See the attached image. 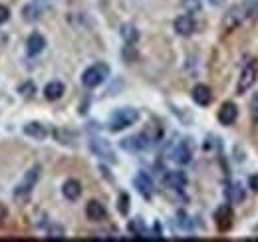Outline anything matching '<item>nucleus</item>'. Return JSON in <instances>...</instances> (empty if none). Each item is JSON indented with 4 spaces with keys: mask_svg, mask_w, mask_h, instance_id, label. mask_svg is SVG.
<instances>
[{
    "mask_svg": "<svg viewBox=\"0 0 258 242\" xmlns=\"http://www.w3.org/2000/svg\"><path fill=\"white\" fill-rule=\"evenodd\" d=\"M139 119V111L133 109V107H123V109H117L111 119H109V129L111 131H121L129 125H133L135 121Z\"/></svg>",
    "mask_w": 258,
    "mask_h": 242,
    "instance_id": "1",
    "label": "nucleus"
},
{
    "mask_svg": "<svg viewBox=\"0 0 258 242\" xmlns=\"http://www.w3.org/2000/svg\"><path fill=\"white\" fill-rule=\"evenodd\" d=\"M107 76H109L107 64H94L92 68H88V70L84 72L82 84H84L86 88H96V86H99Z\"/></svg>",
    "mask_w": 258,
    "mask_h": 242,
    "instance_id": "2",
    "label": "nucleus"
},
{
    "mask_svg": "<svg viewBox=\"0 0 258 242\" xmlns=\"http://www.w3.org/2000/svg\"><path fill=\"white\" fill-rule=\"evenodd\" d=\"M50 8H52V0H30V2L22 8V18H24L26 22H36V20H40Z\"/></svg>",
    "mask_w": 258,
    "mask_h": 242,
    "instance_id": "3",
    "label": "nucleus"
},
{
    "mask_svg": "<svg viewBox=\"0 0 258 242\" xmlns=\"http://www.w3.org/2000/svg\"><path fill=\"white\" fill-rule=\"evenodd\" d=\"M155 141H157V139H155V137H151V135H149V131H143V133H139V135H133V137L123 139V141H121V147H123V149H127V151L137 153V151L147 149V147H151Z\"/></svg>",
    "mask_w": 258,
    "mask_h": 242,
    "instance_id": "4",
    "label": "nucleus"
},
{
    "mask_svg": "<svg viewBox=\"0 0 258 242\" xmlns=\"http://www.w3.org/2000/svg\"><path fill=\"white\" fill-rule=\"evenodd\" d=\"M256 76H258V62L252 60L250 64L244 66L242 74H240V80H238V86H236V93H246V91L252 88V84L256 82Z\"/></svg>",
    "mask_w": 258,
    "mask_h": 242,
    "instance_id": "5",
    "label": "nucleus"
},
{
    "mask_svg": "<svg viewBox=\"0 0 258 242\" xmlns=\"http://www.w3.org/2000/svg\"><path fill=\"white\" fill-rule=\"evenodd\" d=\"M38 179H40V167L36 165V167H32V169L24 175V179L16 187V197H20V195L26 197V195H30V191L34 189V185L38 183Z\"/></svg>",
    "mask_w": 258,
    "mask_h": 242,
    "instance_id": "6",
    "label": "nucleus"
},
{
    "mask_svg": "<svg viewBox=\"0 0 258 242\" xmlns=\"http://www.w3.org/2000/svg\"><path fill=\"white\" fill-rule=\"evenodd\" d=\"M246 16H248V12H246L244 6H232L225 14V28L226 30H232V28L240 26Z\"/></svg>",
    "mask_w": 258,
    "mask_h": 242,
    "instance_id": "7",
    "label": "nucleus"
},
{
    "mask_svg": "<svg viewBox=\"0 0 258 242\" xmlns=\"http://www.w3.org/2000/svg\"><path fill=\"white\" fill-rule=\"evenodd\" d=\"M90 147H92V151L96 153L99 159H105V161H109V163H113V161H115L113 149H111V145H109L105 139L94 137V139H92V143H90Z\"/></svg>",
    "mask_w": 258,
    "mask_h": 242,
    "instance_id": "8",
    "label": "nucleus"
},
{
    "mask_svg": "<svg viewBox=\"0 0 258 242\" xmlns=\"http://www.w3.org/2000/svg\"><path fill=\"white\" fill-rule=\"evenodd\" d=\"M215 222H217V226H219V230H228L230 226H232V209L228 207V205H223V207H219L217 212H215Z\"/></svg>",
    "mask_w": 258,
    "mask_h": 242,
    "instance_id": "9",
    "label": "nucleus"
},
{
    "mask_svg": "<svg viewBox=\"0 0 258 242\" xmlns=\"http://www.w3.org/2000/svg\"><path fill=\"white\" fill-rule=\"evenodd\" d=\"M191 147L185 143V141H181V143H177L173 149H171V159L175 161V163H179V165H185V163H189L191 161Z\"/></svg>",
    "mask_w": 258,
    "mask_h": 242,
    "instance_id": "10",
    "label": "nucleus"
},
{
    "mask_svg": "<svg viewBox=\"0 0 258 242\" xmlns=\"http://www.w3.org/2000/svg\"><path fill=\"white\" fill-rule=\"evenodd\" d=\"M195 28H197V24H195L191 14H183V16H179L175 20V32L181 34V36H191L195 32Z\"/></svg>",
    "mask_w": 258,
    "mask_h": 242,
    "instance_id": "11",
    "label": "nucleus"
},
{
    "mask_svg": "<svg viewBox=\"0 0 258 242\" xmlns=\"http://www.w3.org/2000/svg\"><path fill=\"white\" fill-rule=\"evenodd\" d=\"M86 214H88V218L94 220V222H101V220L107 218V211H105V207H103L99 201H90L88 207H86Z\"/></svg>",
    "mask_w": 258,
    "mask_h": 242,
    "instance_id": "12",
    "label": "nucleus"
},
{
    "mask_svg": "<svg viewBox=\"0 0 258 242\" xmlns=\"http://www.w3.org/2000/svg\"><path fill=\"white\" fill-rule=\"evenodd\" d=\"M236 117H238V109H236V105L230 103V101L223 103V107L219 109V121H221L223 125H232V123L236 121Z\"/></svg>",
    "mask_w": 258,
    "mask_h": 242,
    "instance_id": "13",
    "label": "nucleus"
},
{
    "mask_svg": "<svg viewBox=\"0 0 258 242\" xmlns=\"http://www.w3.org/2000/svg\"><path fill=\"white\" fill-rule=\"evenodd\" d=\"M163 183H165L169 189H177V191H181V189L187 185V177H185L183 171H169V173L165 175Z\"/></svg>",
    "mask_w": 258,
    "mask_h": 242,
    "instance_id": "14",
    "label": "nucleus"
},
{
    "mask_svg": "<svg viewBox=\"0 0 258 242\" xmlns=\"http://www.w3.org/2000/svg\"><path fill=\"white\" fill-rule=\"evenodd\" d=\"M46 48V38L42 36V34H32L28 40H26V52L30 54V56H38L42 50Z\"/></svg>",
    "mask_w": 258,
    "mask_h": 242,
    "instance_id": "15",
    "label": "nucleus"
},
{
    "mask_svg": "<svg viewBox=\"0 0 258 242\" xmlns=\"http://www.w3.org/2000/svg\"><path fill=\"white\" fill-rule=\"evenodd\" d=\"M193 99L195 103H199V105H209L211 101H213V93H211V88L209 86H203V84H199V86H195L193 88Z\"/></svg>",
    "mask_w": 258,
    "mask_h": 242,
    "instance_id": "16",
    "label": "nucleus"
},
{
    "mask_svg": "<svg viewBox=\"0 0 258 242\" xmlns=\"http://www.w3.org/2000/svg\"><path fill=\"white\" fill-rule=\"evenodd\" d=\"M135 187H137V191L143 195V197H151V193H153V181L149 179V175L147 173H139L137 177H135Z\"/></svg>",
    "mask_w": 258,
    "mask_h": 242,
    "instance_id": "17",
    "label": "nucleus"
},
{
    "mask_svg": "<svg viewBox=\"0 0 258 242\" xmlns=\"http://www.w3.org/2000/svg\"><path fill=\"white\" fill-rule=\"evenodd\" d=\"M24 133L28 135V137H32V139H46V135H48V129L42 125V123H38V121H32V123H26L24 125Z\"/></svg>",
    "mask_w": 258,
    "mask_h": 242,
    "instance_id": "18",
    "label": "nucleus"
},
{
    "mask_svg": "<svg viewBox=\"0 0 258 242\" xmlns=\"http://www.w3.org/2000/svg\"><path fill=\"white\" fill-rule=\"evenodd\" d=\"M62 193H64V197L68 201H78L80 195H82V185L76 181V179H70V181L64 183Z\"/></svg>",
    "mask_w": 258,
    "mask_h": 242,
    "instance_id": "19",
    "label": "nucleus"
},
{
    "mask_svg": "<svg viewBox=\"0 0 258 242\" xmlns=\"http://www.w3.org/2000/svg\"><path fill=\"white\" fill-rule=\"evenodd\" d=\"M44 95H46V99H50V101L60 99V97L64 95V84H60V82H50V84L44 88Z\"/></svg>",
    "mask_w": 258,
    "mask_h": 242,
    "instance_id": "20",
    "label": "nucleus"
},
{
    "mask_svg": "<svg viewBox=\"0 0 258 242\" xmlns=\"http://www.w3.org/2000/svg\"><path fill=\"white\" fill-rule=\"evenodd\" d=\"M119 32H121V38L127 42L129 46H133V44L139 40V32H137V28H135V26H131V24H123Z\"/></svg>",
    "mask_w": 258,
    "mask_h": 242,
    "instance_id": "21",
    "label": "nucleus"
},
{
    "mask_svg": "<svg viewBox=\"0 0 258 242\" xmlns=\"http://www.w3.org/2000/svg\"><path fill=\"white\" fill-rule=\"evenodd\" d=\"M228 199H230V203H242L244 201V191L238 183L228 187Z\"/></svg>",
    "mask_w": 258,
    "mask_h": 242,
    "instance_id": "22",
    "label": "nucleus"
},
{
    "mask_svg": "<svg viewBox=\"0 0 258 242\" xmlns=\"http://www.w3.org/2000/svg\"><path fill=\"white\" fill-rule=\"evenodd\" d=\"M183 8L187 10V14H193L201 10V0H183Z\"/></svg>",
    "mask_w": 258,
    "mask_h": 242,
    "instance_id": "23",
    "label": "nucleus"
},
{
    "mask_svg": "<svg viewBox=\"0 0 258 242\" xmlns=\"http://www.w3.org/2000/svg\"><path fill=\"white\" fill-rule=\"evenodd\" d=\"M129 230L133 232V234H137V236H141V234H145L143 232V222L137 218V220H133V222H129Z\"/></svg>",
    "mask_w": 258,
    "mask_h": 242,
    "instance_id": "24",
    "label": "nucleus"
},
{
    "mask_svg": "<svg viewBox=\"0 0 258 242\" xmlns=\"http://www.w3.org/2000/svg\"><path fill=\"white\" fill-rule=\"evenodd\" d=\"M127 211H129V197L123 193V195L119 197V212H121V214H127Z\"/></svg>",
    "mask_w": 258,
    "mask_h": 242,
    "instance_id": "25",
    "label": "nucleus"
},
{
    "mask_svg": "<svg viewBox=\"0 0 258 242\" xmlns=\"http://www.w3.org/2000/svg\"><path fill=\"white\" fill-rule=\"evenodd\" d=\"M48 238H64V228L62 226H52L48 232Z\"/></svg>",
    "mask_w": 258,
    "mask_h": 242,
    "instance_id": "26",
    "label": "nucleus"
},
{
    "mask_svg": "<svg viewBox=\"0 0 258 242\" xmlns=\"http://www.w3.org/2000/svg\"><path fill=\"white\" fill-rule=\"evenodd\" d=\"M34 90H36V88H34L32 82H28V84L20 86V93H22L24 97H32V95H34Z\"/></svg>",
    "mask_w": 258,
    "mask_h": 242,
    "instance_id": "27",
    "label": "nucleus"
},
{
    "mask_svg": "<svg viewBox=\"0 0 258 242\" xmlns=\"http://www.w3.org/2000/svg\"><path fill=\"white\" fill-rule=\"evenodd\" d=\"M8 18H10V10H8L6 6H2V4H0V24H2V22H6Z\"/></svg>",
    "mask_w": 258,
    "mask_h": 242,
    "instance_id": "28",
    "label": "nucleus"
},
{
    "mask_svg": "<svg viewBox=\"0 0 258 242\" xmlns=\"http://www.w3.org/2000/svg\"><path fill=\"white\" fill-rule=\"evenodd\" d=\"M248 187H250L252 191H258V173L256 175H250V177H248Z\"/></svg>",
    "mask_w": 258,
    "mask_h": 242,
    "instance_id": "29",
    "label": "nucleus"
},
{
    "mask_svg": "<svg viewBox=\"0 0 258 242\" xmlns=\"http://www.w3.org/2000/svg\"><path fill=\"white\" fill-rule=\"evenodd\" d=\"M8 103H10V99H8V97H6V95H0V113H2V111H4V107H6V105H8Z\"/></svg>",
    "mask_w": 258,
    "mask_h": 242,
    "instance_id": "30",
    "label": "nucleus"
},
{
    "mask_svg": "<svg viewBox=\"0 0 258 242\" xmlns=\"http://www.w3.org/2000/svg\"><path fill=\"white\" fill-rule=\"evenodd\" d=\"M252 113H254V117L258 119V93L252 97Z\"/></svg>",
    "mask_w": 258,
    "mask_h": 242,
    "instance_id": "31",
    "label": "nucleus"
},
{
    "mask_svg": "<svg viewBox=\"0 0 258 242\" xmlns=\"http://www.w3.org/2000/svg\"><path fill=\"white\" fill-rule=\"evenodd\" d=\"M6 214H8V212H6V209L0 205V226H2V224H4V220H6Z\"/></svg>",
    "mask_w": 258,
    "mask_h": 242,
    "instance_id": "32",
    "label": "nucleus"
},
{
    "mask_svg": "<svg viewBox=\"0 0 258 242\" xmlns=\"http://www.w3.org/2000/svg\"><path fill=\"white\" fill-rule=\"evenodd\" d=\"M209 2H211V4H213V6H221V4H223V2H225V0H209Z\"/></svg>",
    "mask_w": 258,
    "mask_h": 242,
    "instance_id": "33",
    "label": "nucleus"
}]
</instances>
